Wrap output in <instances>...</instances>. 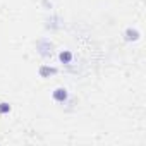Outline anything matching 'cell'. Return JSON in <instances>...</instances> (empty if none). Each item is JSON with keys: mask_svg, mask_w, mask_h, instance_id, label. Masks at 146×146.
Returning <instances> with one entry per match:
<instances>
[{"mask_svg": "<svg viewBox=\"0 0 146 146\" xmlns=\"http://www.w3.org/2000/svg\"><path fill=\"white\" fill-rule=\"evenodd\" d=\"M36 52H38V55H41L43 58H48V57H52V53H53V43H52L48 38H41V40L36 41Z\"/></svg>", "mask_w": 146, "mask_h": 146, "instance_id": "1", "label": "cell"}, {"mask_svg": "<svg viewBox=\"0 0 146 146\" xmlns=\"http://www.w3.org/2000/svg\"><path fill=\"white\" fill-rule=\"evenodd\" d=\"M52 98H53V102H55V103L65 105V103L69 102V91H67L65 88L58 86V88H55V90L52 91Z\"/></svg>", "mask_w": 146, "mask_h": 146, "instance_id": "2", "label": "cell"}, {"mask_svg": "<svg viewBox=\"0 0 146 146\" xmlns=\"http://www.w3.org/2000/svg\"><path fill=\"white\" fill-rule=\"evenodd\" d=\"M57 72H58V69H57V67H53V65H46V64L40 65V69H38V74H40V78H43V79L53 78Z\"/></svg>", "mask_w": 146, "mask_h": 146, "instance_id": "3", "label": "cell"}, {"mask_svg": "<svg viewBox=\"0 0 146 146\" xmlns=\"http://www.w3.org/2000/svg\"><path fill=\"white\" fill-rule=\"evenodd\" d=\"M46 29H60L62 26H64V21H62V17L60 16H57V14H53V16H50L48 19H46Z\"/></svg>", "mask_w": 146, "mask_h": 146, "instance_id": "4", "label": "cell"}, {"mask_svg": "<svg viewBox=\"0 0 146 146\" xmlns=\"http://www.w3.org/2000/svg\"><path fill=\"white\" fill-rule=\"evenodd\" d=\"M139 38H141V31H139V29H136V28H127V29L124 31V40H125V41H129V43L137 41Z\"/></svg>", "mask_w": 146, "mask_h": 146, "instance_id": "5", "label": "cell"}, {"mask_svg": "<svg viewBox=\"0 0 146 146\" xmlns=\"http://www.w3.org/2000/svg\"><path fill=\"white\" fill-rule=\"evenodd\" d=\"M58 60H60V64H64V65H70L72 60H74V55H72L70 50H62V52L58 53Z\"/></svg>", "mask_w": 146, "mask_h": 146, "instance_id": "6", "label": "cell"}, {"mask_svg": "<svg viewBox=\"0 0 146 146\" xmlns=\"http://www.w3.org/2000/svg\"><path fill=\"white\" fill-rule=\"evenodd\" d=\"M11 110H12V105L11 103L0 102V115H7V113H11Z\"/></svg>", "mask_w": 146, "mask_h": 146, "instance_id": "7", "label": "cell"}, {"mask_svg": "<svg viewBox=\"0 0 146 146\" xmlns=\"http://www.w3.org/2000/svg\"><path fill=\"white\" fill-rule=\"evenodd\" d=\"M43 5H45V9H46V11H50V9H52V2H48V0H43Z\"/></svg>", "mask_w": 146, "mask_h": 146, "instance_id": "8", "label": "cell"}]
</instances>
